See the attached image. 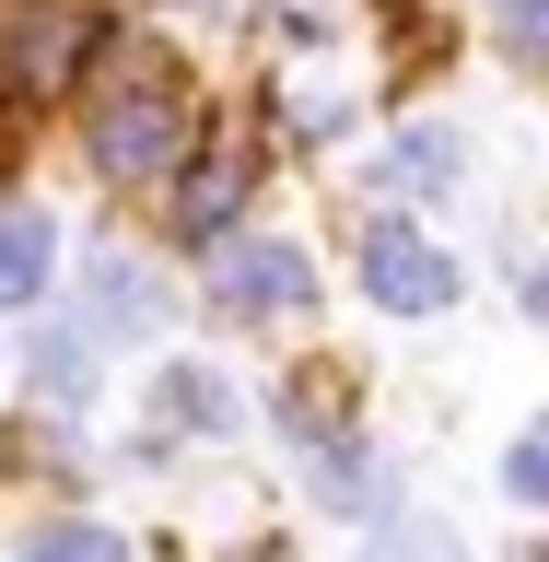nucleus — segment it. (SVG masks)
<instances>
[{
  "label": "nucleus",
  "mask_w": 549,
  "mask_h": 562,
  "mask_svg": "<svg viewBox=\"0 0 549 562\" xmlns=\"http://www.w3.org/2000/svg\"><path fill=\"white\" fill-rule=\"evenodd\" d=\"M82 140H94V165L117 176V188L187 176V153H199V94H187L175 47H152V35L94 47V70H82Z\"/></svg>",
  "instance_id": "1"
},
{
  "label": "nucleus",
  "mask_w": 549,
  "mask_h": 562,
  "mask_svg": "<svg viewBox=\"0 0 549 562\" xmlns=\"http://www.w3.org/2000/svg\"><path fill=\"white\" fill-rule=\"evenodd\" d=\"M281 446L305 457V492L328 504V516H398V481H386V469L351 446V434L316 411V398H281Z\"/></svg>",
  "instance_id": "2"
},
{
  "label": "nucleus",
  "mask_w": 549,
  "mask_h": 562,
  "mask_svg": "<svg viewBox=\"0 0 549 562\" xmlns=\"http://www.w3.org/2000/svg\"><path fill=\"white\" fill-rule=\"evenodd\" d=\"M456 281H468V270H456L433 235H410L398 211H375V223H363V293H375L386 316H445Z\"/></svg>",
  "instance_id": "3"
},
{
  "label": "nucleus",
  "mask_w": 549,
  "mask_h": 562,
  "mask_svg": "<svg viewBox=\"0 0 549 562\" xmlns=\"http://www.w3.org/2000/svg\"><path fill=\"white\" fill-rule=\"evenodd\" d=\"M210 293H222V316H305L316 270L293 235H245V246H210Z\"/></svg>",
  "instance_id": "4"
},
{
  "label": "nucleus",
  "mask_w": 549,
  "mask_h": 562,
  "mask_svg": "<svg viewBox=\"0 0 549 562\" xmlns=\"http://www.w3.org/2000/svg\"><path fill=\"white\" fill-rule=\"evenodd\" d=\"M94 351H117V340H152L164 328V281L140 270V258H94L82 270V316H70Z\"/></svg>",
  "instance_id": "5"
},
{
  "label": "nucleus",
  "mask_w": 549,
  "mask_h": 562,
  "mask_svg": "<svg viewBox=\"0 0 549 562\" xmlns=\"http://www.w3.org/2000/svg\"><path fill=\"white\" fill-rule=\"evenodd\" d=\"M70 47H82L70 0H0V82H59Z\"/></svg>",
  "instance_id": "6"
},
{
  "label": "nucleus",
  "mask_w": 549,
  "mask_h": 562,
  "mask_svg": "<svg viewBox=\"0 0 549 562\" xmlns=\"http://www.w3.org/2000/svg\"><path fill=\"white\" fill-rule=\"evenodd\" d=\"M456 176H468V140L456 130H398L363 188H375V200H456Z\"/></svg>",
  "instance_id": "7"
},
{
  "label": "nucleus",
  "mask_w": 549,
  "mask_h": 562,
  "mask_svg": "<svg viewBox=\"0 0 549 562\" xmlns=\"http://www.w3.org/2000/svg\"><path fill=\"white\" fill-rule=\"evenodd\" d=\"M245 188H258V165H245V153H210V165L175 188V246H222V223L245 211Z\"/></svg>",
  "instance_id": "8"
},
{
  "label": "nucleus",
  "mask_w": 549,
  "mask_h": 562,
  "mask_svg": "<svg viewBox=\"0 0 549 562\" xmlns=\"http://www.w3.org/2000/svg\"><path fill=\"white\" fill-rule=\"evenodd\" d=\"M47 258H59V235H47V211H0V305H35L47 293Z\"/></svg>",
  "instance_id": "9"
},
{
  "label": "nucleus",
  "mask_w": 549,
  "mask_h": 562,
  "mask_svg": "<svg viewBox=\"0 0 549 562\" xmlns=\"http://www.w3.org/2000/svg\"><path fill=\"white\" fill-rule=\"evenodd\" d=\"M164 422H187V434H235L245 398L210 375V363H175V375H164Z\"/></svg>",
  "instance_id": "10"
},
{
  "label": "nucleus",
  "mask_w": 549,
  "mask_h": 562,
  "mask_svg": "<svg viewBox=\"0 0 549 562\" xmlns=\"http://www.w3.org/2000/svg\"><path fill=\"white\" fill-rule=\"evenodd\" d=\"M363 562H468V539H456V527H433V516H375Z\"/></svg>",
  "instance_id": "11"
},
{
  "label": "nucleus",
  "mask_w": 549,
  "mask_h": 562,
  "mask_svg": "<svg viewBox=\"0 0 549 562\" xmlns=\"http://www.w3.org/2000/svg\"><path fill=\"white\" fill-rule=\"evenodd\" d=\"M82 328H47V340H35V398H47V411H82V398H94V375H82Z\"/></svg>",
  "instance_id": "12"
},
{
  "label": "nucleus",
  "mask_w": 549,
  "mask_h": 562,
  "mask_svg": "<svg viewBox=\"0 0 549 562\" xmlns=\"http://www.w3.org/2000/svg\"><path fill=\"white\" fill-rule=\"evenodd\" d=\"M24 562H129V551H117L94 516H59V527H35V539H24Z\"/></svg>",
  "instance_id": "13"
},
{
  "label": "nucleus",
  "mask_w": 549,
  "mask_h": 562,
  "mask_svg": "<svg viewBox=\"0 0 549 562\" xmlns=\"http://www.w3.org/2000/svg\"><path fill=\"white\" fill-rule=\"evenodd\" d=\"M491 24H503V47L526 70H549V0H491Z\"/></svg>",
  "instance_id": "14"
},
{
  "label": "nucleus",
  "mask_w": 549,
  "mask_h": 562,
  "mask_svg": "<svg viewBox=\"0 0 549 562\" xmlns=\"http://www.w3.org/2000/svg\"><path fill=\"white\" fill-rule=\"evenodd\" d=\"M503 492H515V504H549V422H526V434H515V457H503Z\"/></svg>",
  "instance_id": "15"
}]
</instances>
